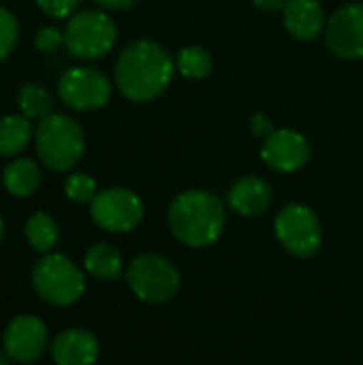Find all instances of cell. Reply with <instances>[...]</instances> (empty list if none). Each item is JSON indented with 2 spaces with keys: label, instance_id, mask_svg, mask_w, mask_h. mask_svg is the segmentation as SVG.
<instances>
[{
  "label": "cell",
  "instance_id": "cell-19",
  "mask_svg": "<svg viewBox=\"0 0 363 365\" xmlns=\"http://www.w3.org/2000/svg\"><path fill=\"white\" fill-rule=\"evenodd\" d=\"M175 68L186 79H205L214 68V58L201 45H186L175 56Z\"/></svg>",
  "mask_w": 363,
  "mask_h": 365
},
{
  "label": "cell",
  "instance_id": "cell-10",
  "mask_svg": "<svg viewBox=\"0 0 363 365\" xmlns=\"http://www.w3.org/2000/svg\"><path fill=\"white\" fill-rule=\"evenodd\" d=\"M325 41L338 58H363V2H349L327 19Z\"/></svg>",
  "mask_w": 363,
  "mask_h": 365
},
{
  "label": "cell",
  "instance_id": "cell-30",
  "mask_svg": "<svg viewBox=\"0 0 363 365\" xmlns=\"http://www.w3.org/2000/svg\"><path fill=\"white\" fill-rule=\"evenodd\" d=\"M2 233H4V222H2V216H0V242H2Z\"/></svg>",
  "mask_w": 363,
  "mask_h": 365
},
{
  "label": "cell",
  "instance_id": "cell-22",
  "mask_svg": "<svg viewBox=\"0 0 363 365\" xmlns=\"http://www.w3.org/2000/svg\"><path fill=\"white\" fill-rule=\"evenodd\" d=\"M64 192L71 201L75 203H92V199L98 195L96 192V180L88 173H71L64 182Z\"/></svg>",
  "mask_w": 363,
  "mask_h": 365
},
{
  "label": "cell",
  "instance_id": "cell-6",
  "mask_svg": "<svg viewBox=\"0 0 363 365\" xmlns=\"http://www.w3.org/2000/svg\"><path fill=\"white\" fill-rule=\"evenodd\" d=\"M126 282L137 299L145 304H165L178 293L180 274L167 257L145 252L128 265Z\"/></svg>",
  "mask_w": 363,
  "mask_h": 365
},
{
  "label": "cell",
  "instance_id": "cell-11",
  "mask_svg": "<svg viewBox=\"0 0 363 365\" xmlns=\"http://www.w3.org/2000/svg\"><path fill=\"white\" fill-rule=\"evenodd\" d=\"M2 346L11 361L32 364L47 346V327L34 314H19L6 325Z\"/></svg>",
  "mask_w": 363,
  "mask_h": 365
},
{
  "label": "cell",
  "instance_id": "cell-13",
  "mask_svg": "<svg viewBox=\"0 0 363 365\" xmlns=\"http://www.w3.org/2000/svg\"><path fill=\"white\" fill-rule=\"evenodd\" d=\"M51 359L56 365H94L101 346L88 329H66L51 342Z\"/></svg>",
  "mask_w": 363,
  "mask_h": 365
},
{
  "label": "cell",
  "instance_id": "cell-27",
  "mask_svg": "<svg viewBox=\"0 0 363 365\" xmlns=\"http://www.w3.org/2000/svg\"><path fill=\"white\" fill-rule=\"evenodd\" d=\"M252 2H255V6H257L259 11H265V13L280 11V9H285V4H287V0H252Z\"/></svg>",
  "mask_w": 363,
  "mask_h": 365
},
{
  "label": "cell",
  "instance_id": "cell-7",
  "mask_svg": "<svg viewBox=\"0 0 363 365\" xmlns=\"http://www.w3.org/2000/svg\"><path fill=\"white\" fill-rule=\"evenodd\" d=\"M280 246L297 259H310L323 244V229L317 214L304 203L285 205L274 222Z\"/></svg>",
  "mask_w": 363,
  "mask_h": 365
},
{
  "label": "cell",
  "instance_id": "cell-28",
  "mask_svg": "<svg viewBox=\"0 0 363 365\" xmlns=\"http://www.w3.org/2000/svg\"><path fill=\"white\" fill-rule=\"evenodd\" d=\"M98 6L103 9H113V11H122V9H131L137 0H94Z\"/></svg>",
  "mask_w": 363,
  "mask_h": 365
},
{
  "label": "cell",
  "instance_id": "cell-26",
  "mask_svg": "<svg viewBox=\"0 0 363 365\" xmlns=\"http://www.w3.org/2000/svg\"><path fill=\"white\" fill-rule=\"evenodd\" d=\"M250 130L257 135V137H267L272 130H274V126H272V120L265 115V113H255L252 118H250Z\"/></svg>",
  "mask_w": 363,
  "mask_h": 365
},
{
  "label": "cell",
  "instance_id": "cell-3",
  "mask_svg": "<svg viewBox=\"0 0 363 365\" xmlns=\"http://www.w3.org/2000/svg\"><path fill=\"white\" fill-rule=\"evenodd\" d=\"M34 145L39 160L49 171H68L83 156L86 135L77 120L62 113H49L39 120Z\"/></svg>",
  "mask_w": 363,
  "mask_h": 365
},
{
  "label": "cell",
  "instance_id": "cell-14",
  "mask_svg": "<svg viewBox=\"0 0 363 365\" xmlns=\"http://www.w3.org/2000/svg\"><path fill=\"white\" fill-rule=\"evenodd\" d=\"M282 19L289 34L300 41H315L327 26V17L319 0H287Z\"/></svg>",
  "mask_w": 363,
  "mask_h": 365
},
{
  "label": "cell",
  "instance_id": "cell-24",
  "mask_svg": "<svg viewBox=\"0 0 363 365\" xmlns=\"http://www.w3.org/2000/svg\"><path fill=\"white\" fill-rule=\"evenodd\" d=\"M60 45H64V34L53 26L41 28L34 36V47L43 53H53Z\"/></svg>",
  "mask_w": 363,
  "mask_h": 365
},
{
  "label": "cell",
  "instance_id": "cell-9",
  "mask_svg": "<svg viewBox=\"0 0 363 365\" xmlns=\"http://www.w3.org/2000/svg\"><path fill=\"white\" fill-rule=\"evenodd\" d=\"M58 94L62 103L77 111H94L109 103L111 81L92 66H73L58 79Z\"/></svg>",
  "mask_w": 363,
  "mask_h": 365
},
{
  "label": "cell",
  "instance_id": "cell-18",
  "mask_svg": "<svg viewBox=\"0 0 363 365\" xmlns=\"http://www.w3.org/2000/svg\"><path fill=\"white\" fill-rule=\"evenodd\" d=\"M32 139V124L26 115L0 118V156H15L26 150Z\"/></svg>",
  "mask_w": 363,
  "mask_h": 365
},
{
  "label": "cell",
  "instance_id": "cell-29",
  "mask_svg": "<svg viewBox=\"0 0 363 365\" xmlns=\"http://www.w3.org/2000/svg\"><path fill=\"white\" fill-rule=\"evenodd\" d=\"M0 365H11V359L6 353H0Z\"/></svg>",
  "mask_w": 363,
  "mask_h": 365
},
{
  "label": "cell",
  "instance_id": "cell-25",
  "mask_svg": "<svg viewBox=\"0 0 363 365\" xmlns=\"http://www.w3.org/2000/svg\"><path fill=\"white\" fill-rule=\"evenodd\" d=\"M81 0H36L39 9L47 15V17H71L75 13V9L79 6Z\"/></svg>",
  "mask_w": 363,
  "mask_h": 365
},
{
  "label": "cell",
  "instance_id": "cell-5",
  "mask_svg": "<svg viewBox=\"0 0 363 365\" xmlns=\"http://www.w3.org/2000/svg\"><path fill=\"white\" fill-rule=\"evenodd\" d=\"M62 34L68 53L81 60H96L107 56L118 41L116 21L105 11L96 9L73 13Z\"/></svg>",
  "mask_w": 363,
  "mask_h": 365
},
{
  "label": "cell",
  "instance_id": "cell-20",
  "mask_svg": "<svg viewBox=\"0 0 363 365\" xmlns=\"http://www.w3.org/2000/svg\"><path fill=\"white\" fill-rule=\"evenodd\" d=\"M26 240L28 244L36 250V252H49L56 242H58V225L56 220L45 214V212H36L26 220L24 227Z\"/></svg>",
  "mask_w": 363,
  "mask_h": 365
},
{
  "label": "cell",
  "instance_id": "cell-4",
  "mask_svg": "<svg viewBox=\"0 0 363 365\" xmlns=\"http://www.w3.org/2000/svg\"><path fill=\"white\" fill-rule=\"evenodd\" d=\"M34 293L51 306H73L86 291L83 272L64 255L51 252L36 261L32 269Z\"/></svg>",
  "mask_w": 363,
  "mask_h": 365
},
{
  "label": "cell",
  "instance_id": "cell-15",
  "mask_svg": "<svg viewBox=\"0 0 363 365\" xmlns=\"http://www.w3.org/2000/svg\"><path fill=\"white\" fill-rule=\"evenodd\" d=\"M274 192L272 186L257 175H246L242 180H237L227 195V203L229 207L246 218L259 216L263 212H267V207L272 205Z\"/></svg>",
  "mask_w": 363,
  "mask_h": 365
},
{
  "label": "cell",
  "instance_id": "cell-21",
  "mask_svg": "<svg viewBox=\"0 0 363 365\" xmlns=\"http://www.w3.org/2000/svg\"><path fill=\"white\" fill-rule=\"evenodd\" d=\"M17 105H19L21 115H26L28 120H43L51 111V98L47 90L34 81L21 86L17 94Z\"/></svg>",
  "mask_w": 363,
  "mask_h": 365
},
{
  "label": "cell",
  "instance_id": "cell-12",
  "mask_svg": "<svg viewBox=\"0 0 363 365\" xmlns=\"http://www.w3.org/2000/svg\"><path fill=\"white\" fill-rule=\"evenodd\" d=\"M261 158L274 171L293 173V171H300L310 160V143L300 130L274 128L263 139Z\"/></svg>",
  "mask_w": 363,
  "mask_h": 365
},
{
  "label": "cell",
  "instance_id": "cell-23",
  "mask_svg": "<svg viewBox=\"0 0 363 365\" xmlns=\"http://www.w3.org/2000/svg\"><path fill=\"white\" fill-rule=\"evenodd\" d=\"M17 36H19L17 17L9 9L0 6V60H4L11 53V49L17 43Z\"/></svg>",
  "mask_w": 363,
  "mask_h": 365
},
{
  "label": "cell",
  "instance_id": "cell-8",
  "mask_svg": "<svg viewBox=\"0 0 363 365\" xmlns=\"http://www.w3.org/2000/svg\"><path fill=\"white\" fill-rule=\"evenodd\" d=\"M90 216L103 231L128 233L143 220V201L128 188H105L92 199Z\"/></svg>",
  "mask_w": 363,
  "mask_h": 365
},
{
  "label": "cell",
  "instance_id": "cell-17",
  "mask_svg": "<svg viewBox=\"0 0 363 365\" xmlns=\"http://www.w3.org/2000/svg\"><path fill=\"white\" fill-rule=\"evenodd\" d=\"M2 182L13 197H28L41 184V169L32 158H15L6 165Z\"/></svg>",
  "mask_w": 363,
  "mask_h": 365
},
{
  "label": "cell",
  "instance_id": "cell-16",
  "mask_svg": "<svg viewBox=\"0 0 363 365\" xmlns=\"http://www.w3.org/2000/svg\"><path fill=\"white\" fill-rule=\"evenodd\" d=\"M83 267L96 280L111 282V280H118L122 276L124 261H122V255L116 246L94 244L92 248H88V252L83 257Z\"/></svg>",
  "mask_w": 363,
  "mask_h": 365
},
{
  "label": "cell",
  "instance_id": "cell-2",
  "mask_svg": "<svg viewBox=\"0 0 363 365\" xmlns=\"http://www.w3.org/2000/svg\"><path fill=\"white\" fill-rule=\"evenodd\" d=\"M167 225L178 242L190 248H208L225 231V203L208 190H184L169 203Z\"/></svg>",
  "mask_w": 363,
  "mask_h": 365
},
{
  "label": "cell",
  "instance_id": "cell-1",
  "mask_svg": "<svg viewBox=\"0 0 363 365\" xmlns=\"http://www.w3.org/2000/svg\"><path fill=\"white\" fill-rule=\"evenodd\" d=\"M116 86L133 103H150L160 96L173 79V58L150 38L126 45L116 60Z\"/></svg>",
  "mask_w": 363,
  "mask_h": 365
}]
</instances>
